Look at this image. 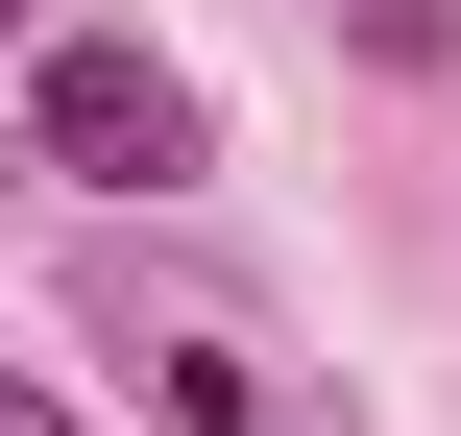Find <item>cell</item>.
I'll use <instances>...</instances> for the list:
<instances>
[{"instance_id":"obj_1","label":"cell","mask_w":461,"mask_h":436,"mask_svg":"<svg viewBox=\"0 0 461 436\" xmlns=\"http://www.w3.org/2000/svg\"><path fill=\"white\" fill-rule=\"evenodd\" d=\"M24 170H73V194H194V170H219V97H194L146 24H73V49L24 73Z\"/></svg>"},{"instance_id":"obj_2","label":"cell","mask_w":461,"mask_h":436,"mask_svg":"<svg viewBox=\"0 0 461 436\" xmlns=\"http://www.w3.org/2000/svg\"><path fill=\"white\" fill-rule=\"evenodd\" d=\"M146 413H170V436H267V388H243V340H170V364H146Z\"/></svg>"},{"instance_id":"obj_3","label":"cell","mask_w":461,"mask_h":436,"mask_svg":"<svg viewBox=\"0 0 461 436\" xmlns=\"http://www.w3.org/2000/svg\"><path fill=\"white\" fill-rule=\"evenodd\" d=\"M0 436H73V413H49V388H0Z\"/></svg>"},{"instance_id":"obj_4","label":"cell","mask_w":461,"mask_h":436,"mask_svg":"<svg viewBox=\"0 0 461 436\" xmlns=\"http://www.w3.org/2000/svg\"><path fill=\"white\" fill-rule=\"evenodd\" d=\"M0 24H24V0H0Z\"/></svg>"}]
</instances>
